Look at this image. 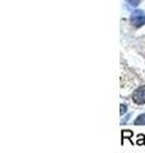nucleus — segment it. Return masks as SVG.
Here are the masks:
<instances>
[{
    "label": "nucleus",
    "mask_w": 145,
    "mask_h": 153,
    "mask_svg": "<svg viewBox=\"0 0 145 153\" xmlns=\"http://www.w3.org/2000/svg\"><path fill=\"white\" fill-rule=\"evenodd\" d=\"M136 144L138 146H144L145 144V135H144V134H139V135H138Z\"/></svg>",
    "instance_id": "5"
},
{
    "label": "nucleus",
    "mask_w": 145,
    "mask_h": 153,
    "mask_svg": "<svg viewBox=\"0 0 145 153\" xmlns=\"http://www.w3.org/2000/svg\"><path fill=\"white\" fill-rule=\"evenodd\" d=\"M131 23L134 27H141L145 25V12L143 10H136L132 13L131 17Z\"/></svg>",
    "instance_id": "2"
},
{
    "label": "nucleus",
    "mask_w": 145,
    "mask_h": 153,
    "mask_svg": "<svg viewBox=\"0 0 145 153\" xmlns=\"http://www.w3.org/2000/svg\"><path fill=\"white\" fill-rule=\"evenodd\" d=\"M130 116H131V114H127L126 116H125V119H124V120H121V124H126V123H127V120L130 119Z\"/></svg>",
    "instance_id": "8"
},
{
    "label": "nucleus",
    "mask_w": 145,
    "mask_h": 153,
    "mask_svg": "<svg viewBox=\"0 0 145 153\" xmlns=\"http://www.w3.org/2000/svg\"><path fill=\"white\" fill-rule=\"evenodd\" d=\"M134 124L135 125H145V114H140L134 120Z\"/></svg>",
    "instance_id": "4"
},
{
    "label": "nucleus",
    "mask_w": 145,
    "mask_h": 153,
    "mask_svg": "<svg viewBox=\"0 0 145 153\" xmlns=\"http://www.w3.org/2000/svg\"><path fill=\"white\" fill-rule=\"evenodd\" d=\"M132 135H134V133L131 130H127V129L122 130V131H121V137H122V139H121V144H124L125 139H129L130 142L132 143Z\"/></svg>",
    "instance_id": "3"
},
{
    "label": "nucleus",
    "mask_w": 145,
    "mask_h": 153,
    "mask_svg": "<svg viewBox=\"0 0 145 153\" xmlns=\"http://www.w3.org/2000/svg\"><path fill=\"white\" fill-rule=\"evenodd\" d=\"M126 111H127V106L125 103H121L120 105V114H121V116L126 114Z\"/></svg>",
    "instance_id": "6"
},
{
    "label": "nucleus",
    "mask_w": 145,
    "mask_h": 153,
    "mask_svg": "<svg viewBox=\"0 0 145 153\" xmlns=\"http://www.w3.org/2000/svg\"><path fill=\"white\" fill-rule=\"evenodd\" d=\"M126 1L130 4V5H132V7H138V5H139V3H140V0H126Z\"/></svg>",
    "instance_id": "7"
},
{
    "label": "nucleus",
    "mask_w": 145,
    "mask_h": 153,
    "mask_svg": "<svg viewBox=\"0 0 145 153\" xmlns=\"http://www.w3.org/2000/svg\"><path fill=\"white\" fill-rule=\"evenodd\" d=\"M132 101L136 105L145 103V85H140L132 92Z\"/></svg>",
    "instance_id": "1"
}]
</instances>
